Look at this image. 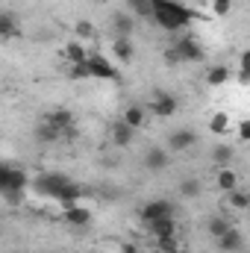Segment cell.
Wrapping results in <instances>:
<instances>
[{"instance_id": "24", "label": "cell", "mask_w": 250, "mask_h": 253, "mask_svg": "<svg viewBox=\"0 0 250 253\" xmlns=\"http://www.w3.org/2000/svg\"><path fill=\"white\" fill-rule=\"evenodd\" d=\"M233 156H236V150H233L230 144H215V147H212V162H215L218 168H227V165L233 162Z\"/></svg>"}, {"instance_id": "14", "label": "cell", "mask_w": 250, "mask_h": 253, "mask_svg": "<svg viewBox=\"0 0 250 253\" xmlns=\"http://www.w3.org/2000/svg\"><path fill=\"white\" fill-rule=\"evenodd\" d=\"M83 194H85V189H83L80 183H74V180H71V183H68V186H65L59 194H56V200H53V203H59V206L65 209V206H74V203H80V197H83Z\"/></svg>"}, {"instance_id": "9", "label": "cell", "mask_w": 250, "mask_h": 253, "mask_svg": "<svg viewBox=\"0 0 250 253\" xmlns=\"http://www.w3.org/2000/svg\"><path fill=\"white\" fill-rule=\"evenodd\" d=\"M62 221L68 227H77V230H85L91 224V209L83 206V203H74V206H65L62 209Z\"/></svg>"}, {"instance_id": "27", "label": "cell", "mask_w": 250, "mask_h": 253, "mask_svg": "<svg viewBox=\"0 0 250 253\" xmlns=\"http://www.w3.org/2000/svg\"><path fill=\"white\" fill-rule=\"evenodd\" d=\"M156 251H162V253H183L186 248H183V242L177 239V233L174 236H159L156 239Z\"/></svg>"}, {"instance_id": "21", "label": "cell", "mask_w": 250, "mask_h": 253, "mask_svg": "<svg viewBox=\"0 0 250 253\" xmlns=\"http://www.w3.org/2000/svg\"><path fill=\"white\" fill-rule=\"evenodd\" d=\"M230 227H233V221H230L227 215H212V218L206 221V230H209V236H212V239H221Z\"/></svg>"}, {"instance_id": "33", "label": "cell", "mask_w": 250, "mask_h": 253, "mask_svg": "<svg viewBox=\"0 0 250 253\" xmlns=\"http://www.w3.org/2000/svg\"><path fill=\"white\" fill-rule=\"evenodd\" d=\"M68 74H71V80H91L85 62H83V65H71V71H68Z\"/></svg>"}, {"instance_id": "25", "label": "cell", "mask_w": 250, "mask_h": 253, "mask_svg": "<svg viewBox=\"0 0 250 253\" xmlns=\"http://www.w3.org/2000/svg\"><path fill=\"white\" fill-rule=\"evenodd\" d=\"M200 191H203V183H200L197 177H186V180H180V197L194 200V197H200Z\"/></svg>"}, {"instance_id": "36", "label": "cell", "mask_w": 250, "mask_h": 253, "mask_svg": "<svg viewBox=\"0 0 250 253\" xmlns=\"http://www.w3.org/2000/svg\"><path fill=\"white\" fill-rule=\"evenodd\" d=\"M129 253H147V251H129Z\"/></svg>"}, {"instance_id": "23", "label": "cell", "mask_w": 250, "mask_h": 253, "mask_svg": "<svg viewBox=\"0 0 250 253\" xmlns=\"http://www.w3.org/2000/svg\"><path fill=\"white\" fill-rule=\"evenodd\" d=\"M227 206H230V209H236V212H245V209L250 206V194L245 189L227 191Z\"/></svg>"}, {"instance_id": "12", "label": "cell", "mask_w": 250, "mask_h": 253, "mask_svg": "<svg viewBox=\"0 0 250 253\" xmlns=\"http://www.w3.org/2000/svg\"><path fill=\"white\" fill-rule=\"evenodd\" d=\"M132 138H135V129L132 126H126L124 121H115V124H109V141L115 144V147H129L132 144Z\"/></svg>"}, {"instance_id": "37", "label": "cell", "mask_w": 250, "mask_h": 253, "mask_svg": "<svg viewBox=\"0 0 250 253\" xmlns=\"http://www.w3.org/2000/svg\"><path fill=\"white\" fill-rule=\"evenodd\" d=\"M177 3H186V0H177Z\"/></svg>"}, {"instance_id": "30", "label": "cell", "mask_w": 250, "mask_h": 253, "mask_svg": "<svg viewBox=\"0 0 250 253\" xmlns=\"http://www.w3.org/2000/svg\"><path fill=\"white\" fill-rule=\"evenodd\" d=\"M230 80V68L227 65H215V68H209V74H206V83L209 85H224Z\"/></svg>"}, {"instance_id": "15", "label": "cell", "mask_w": 250, "mask_h": 253, "mask_svg": "<svg viewBox=\"0 0 250 253\" xmlns=\"http://www.w3.org/2000/svg\"><path fill=\"white\" fill-rule=\"evenodd\" d=\"M121 121L126 126H132V129H138V126H144V121H147V109L141 103H129L124 109V115H121Z\"/></svg>"}, {"instance_id": "2", "label": "cell", "mask_w": 250, "mask_h": 253, "mask_svg": "<svg viewBox=\"0 0 250 253\" xmlns=\"http://www.w3.org/2000/svg\"><path fill=\"white\" fill-rule=\"evenodd\" d=\"M30 186V180H27V174L21 171V168H15V165H9V162H0V194L6 197V200H12V203H18L21 197H24V189Z\"/></svg>"}, {"instance_id": "13", "label": "cell", "mask_w": 250, "mask_h": 253, "mask_svg": "<svg viewBox=\"0 0 250 253\" xmlns=\"http://www.w3.org/2000/svg\"><path fill=\"white\" fill-rule=\"evenodd\" d=\"M132 30H135V18L129 15V12H115L112 15V33H115V39H132Z\"/></svg>"}, {"instance_id": "28", "label": "cell", "mask_w": 250, "mask_h": 253, "mask_svg": "<svg viewBox=\"0 0 250 253\" xmlns=\"http://www.w3.org/2000/svg\"><path fill=\"white\" fill-rule=\"evenodd\" d=\"M209 129H212L215 135H227V132L233 129V118H230L227 112H218V115H212V121H209Z\"/></svg>"}, {"instance_id": "17", "label": "cell", "mask_w": 250, "mask_h": 253, "mask_svg": "<svg viewBox=\"0 0 250 253\" xmlns=\"http://www.w3.org/2000/svg\"><path fill=\"white\" fill-rule=\"evenodd\" d=\"M215 186L224 191V194L233 191V189H239V174H236L230 165H227V168H218V174H215Z\"/></svg>"}, {"instance_id": "3", "label": "cell", "mask_w": 250, "mask_h": 253, "mask_svg": "<svg viewBox=\"0 0 250 253\" xmlns=\"http://www.w3.org/2000/svg\"><path fill=\"white\" fill-rule=\"evenodd\" d=\"M68 183H71V177L50 171V174H39L36 180H30V189L36 191L39 197H44V200H56V194H59Z\"/></svg>"}, {"instance_id": "32", "label": "cell", "mask_w": 250, "mask_h": 253, "mask_svg": "<svg viewBox=\"0 0 250 253\" xmlns=\"http://www.w3.org/2000/svg\"><path fill=\"white\" fill-rule=\"evenodd\" d=\"M209 9H212V15L224 18V15H230V9H233V0H209Z\"/></svg>"}, {"instance_id": "11", "label": "cell", "mask_w": 250, "mask_h": 253, "mask_svg": "<svg viewBox=\"0 0 250 253\" xmlns=\"http://www.w3.org/2000/svg\"><path fill=\"white\" fill-rule=\"evenodd\" d=\"M215 242H218V251L221 253H242V248H245V233L233 224V227H230L221 239H215Z\"/></svg>"}, {"instance_id": "5", "label": "cell", "mask_w": 250, "mask_h": 253, "mask_svg": "<svg viewBox=\"0 0 250 253\" xmlns=\"http://www.w3.org/2000/svg\"><path fill=\"white\" fill-rule=\"evenodd\" d=\"M171 53H174L177 62H203V59H206V50H203V44H200L194 36L177 39V44L171 47Z\"/></svg>"}, {"instance_id": "29", "label": "cell", "mask_w": 250, "mask_h": 253, "mask_svg": "<svg viewBox=\"0 0 250 253\" xmlns=\"http://www.w3.org/2000/svg\"><path fill=\"white\" fill-rule=\"evenodd\" d=\"M129 15H132V18H144V21H150V15H153V3H150V0H129Z\"/></svg>"}, {"instance_id": "1", "label": "cell", "mask_w": 250, "mask_h": 253, "mask_svg": "<svg viewBox=\"0 0 250 253\" xmlns=\"http://www.w3.org/2000/svg\"><path fill=\"white\" fill-rule=\"evenodd\" d=\"M194 18H197V12L186 6V3H177V0H153V15H150V21L159 27V30H165V33H180V30H186L194 24Z\"/></svg>"}, {"instance_id": "8", "label": "cell", "mask_w": 250, "mask_h": 253, "mask_svg": "<svg viewBox=\"0 0 250 253\" xmlns=\"http://www.w3.org/2000/svg\"><path fill=\"white\" fill-rule=\"evenodd\" d=\"M141 162H144V168H147L150 174H162V171L171 165V150H165V147H147Z\"/></svg>"}, {"instance_id": "4", "label": "cell", "mask_w": 250, "mask_h": 253, "mask_svg": "<svg viewBox=\"0 0 250 253\" xmlns=\"http://www.w3.org/2000/svg\"><path fill=\"white\" fill-rule=\"evenodd\" d=\"M174 215H177V206L168 197H153L138 209L141 224H150V221H159V218H174Z\"/></svg>"}, {"instance_id": "31", "label": "cell", "mask_w": 250, "mask_h": 253, "mask_svg": "<svg viewBox=\"0 0 250 253\" xmlns=\"http://www.w3.org/2000/svg\"><path fill=\"white\" fill-rule=\"evenodd\" d=\"M74 36H77V42H88V39H94V27L88 21H77L74 24Z\"/></svg>"}, {"instance_id": "22", "label": "cell", "mask_w": 250, "mask_h": 253, "mask_svg": "<svg viewBox=\"0 0 250 253\" xmlns=\"http://www.w3.org/2000/svg\"><path fill=\"white\" fill-rule=\"evenodd\" d=\"M62 138V132L56 129V126H50L47 121H42V124L36 126V141H42V144H56Z\"/></svg>"}, {"instance_id": "18", "label": "cell", "mask_w": 250, "mask_h": 253, "mask_svg": "<svg viewBox=\"0 0 250 253\" xmlns=\"http://www.w3.org/2000/svg\"><path fill=\"white\" fill-rule=\"evenodd\" d=\"M50 126H56L59 132H68V129H74V115L68 112V109H53L47 118H44Z\"/></svg>"}, {"instance_id": "20", "label": "cell", "mask_w": 250, "mask_h": 253, "mask_svg": "<svg viewBox=\"0 0 250 253\" xmlns=\"http://www.w3.org/2000/svg\"><path fill=\"white\" fill-rule=\"evenodd\" d=\"M150 233H153V239H159V236H174L177 233V221L174 218H159V221H150V224H144Z\"/></svg>"}, {"instance_id": "16", "label": "cell", "mask_w": 250, "mask_h": 253, "mask_svg": "<svg viewBox=\"0 0 250 253\" xmlns=\"http://www.w3.org/2000/svg\"><path fill=\"white\" fill-rule=\"evenodd\" d=\"M112 56H115L121 65L132 62V56H135V44H132V39H115V42H112Z\"/></svg>"}, {"instance_id": "35", "label": "cell", "mask_w": 250, "mask_h": 253, "mask_svg": "<svg viewBox=\"0 0 250 253\" xmlns=\"http://www.w3.org/2000/svg\"><path fill=\"white\" fill-rule=\"evenodd\" d=\"M194 3H209V0H194Z\"/></svg>"}, {"instance_id": "34", "label": "cell", "mask_w": 250, "mask_h": 253, "mask_svg": "<svg viewBox=\"0 0 250 253\" xmlns=\"http://www.w3.org/2000/svg\"><path fill=\"white\" fill-rule=\"evenodd\" d=\"M239 138H242V141H248L250 138V124L248 121H239Z\"/></svg>"}, {"instance_id": "19", "label": "cell", "mask_w": 250, "mask_h": 253, "mask_svg": "<svg viewBox=\"0 0 250 253\" xmlns=\"http://www.w3.org/2000/svg\"><path fill=\"white\" fill-rule=\"evenodd\" d=\"M62 53H65V59H68L71 65H83V62H85V56H88L85 44H83V42H77V39L65 44V50H62Z\"/></svg>"}, {"instance_id": "26", "label": "cell", "mask_w": 250, "mask_h": 253, "mask_svg": "<svg viewBox=\"0 0 250 253\" xmlns=\"http://www.w3.org/2000/svg\"><path fill=\"white\" fill-rule=\"evenodd\" d=\"M18 33V18L12 15V12H0V39H12Z\"/></svg>"}, {"instance_id": "6", "label": "cell", "mask_w": 250, "mask_h": 253, "mask_svg": "<svg viewBox=\"0 0 250 253\" xmlns=\"http://www.w3.org/2000/svg\"><path fill=\"white\" fill-rule=\"evenodd\" d=\"M85 68H88V77L91 80H118V68L109 56L103 53H88L85 56Z\"/></svg>"}, {"instance_id": "10", "label": "cell", "mask_w": 250, "mask_h": 253, "mask_svg": "<svg viewBox=\"0 0 250 253\" xmlns=\"http://www.w3.org/2000/svg\"><path fill=\"white\" fill-rule=\"evenodd\" d=\"M197 144V132L194 129H186V126H180V129H174L171 135H168V147L165 150H171V153H183V150H191Z\"/></svg>"}, {"instance_id": "7", "label": "cell", "mask_w": 250, "mask_h": 253, "mask_svg": "<svg viewBox=\"0 0 250 253\" xmlns=\"http://www.w3.org/2000/svg\"><path fill=\"white\" fill-rule=\"evenodd\" d=\"M177 109H180V100H177L171 91H162V88H156V91H153L150 112H153L156 118H174V115H177Z\"/></svg>"}]
</instances>
